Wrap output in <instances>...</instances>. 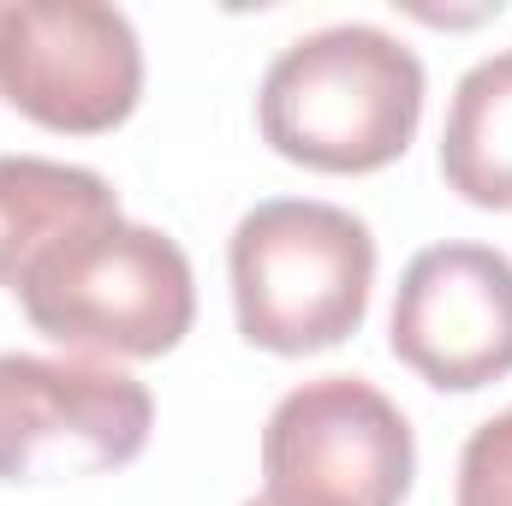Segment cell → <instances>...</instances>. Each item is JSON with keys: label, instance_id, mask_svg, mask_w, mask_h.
Returning a JSON list of instances; mask_svg holds the SVG:
<instances>
[{"label": "cell", "instance_id": "7", "mask_svg": "<svg viewBox=\"0 0 512 506\" xmlns=\"http://www.w3.org/2000/svg\"><path fill=\"white\" fill-rule=\"evenodd\" d=\"M387 346L441 393L512 376V262L495 245H429L405 262Z\"/></svg>", "mask_w": 512, "mask_h": 506}, {"label": "cell", "instance_id": "5", "mask_svg": "<svg viewBox=\"0 0 512 506\" xmlns=\"http://www.w3.org/2000/svg\"><path fill=\"white\" fill-rule=\"evenodd\" d=\"M155 399L120 364L0 352V483L102 477L149 447Z\"/></svg>", "mask_w": 512, "mask_h": 506}, {"label": "cell", "instance_id": "3", "mask_svg": "<svg viewBox=\"0 0 512 506\" xmlns=\"http://www.w3.org/2000/svg\"><path fill=\"white\" fill-rule=\"evenodd\" d=\"M18 304L66 352L161 358L197 322V280L179 239L120 215L54 245L18 280Z\"/></svg>", "mask_w": 512, "mask_h": 506}, {"label": "cell", "instance_id": "8", "mask_svg": "<svg viewBox=\"0 0 512 506\" xmlns=\"http://www.w3.org/2000/svg\"><path fill=\"white\" fill-rule=\"evenodd\" d=\"M120 221V191L90 173L48 155H0V286L18 292V280L84 227Z\"/></svg>", "mask_w": 512, "mask_h": 506}, {"label": "cell", "instance_id": "6", "mask_svg": "<svg viewBox=\"0 0 512 506\" xmlns=\"http://www.w3.org/2000/svg\"><path fill=\"white\" fill-rule=\"evenodd\" d=\"M0 96L48 131H114L143 96V42L102 0H12L0 6Z\"/></svg>", "mask_w": 512, "mask_h": 506}, {"label": "cell", "instance_id": "2", "mask_svg": "<svg viewBox=\"0 0 512 506\" xmlns=\"http://www.w3.org/2000/svg\"><path fill=\"white\" fill-rule=\"evenodd\" d=\"M227 268L239 334L274 358H310L364 328L376 239L340 203L268 197L233 227Z\"/></svg>", "mask_w": 512, "mask_h": 506}, {"label": "cell", "instance_id": "11", "mask_svg": "<svg viewBox=\"0 0 512 506\" xmlns=\"http://www.w3.org/2000/svg\"><path fill=\"white\" fill-rule=\"evenodd\" d=\"M245 506H274V501H268V495H256V501H245Z\"/></svg>", "mask_w": 512, "mask_h": 506}, {"label": "cell", "instance_id": "4", "mask_svg": "<svg viewBox=\"0 0 512 506\" xmlns=\"http://www.w3.org/2000/svg\"><path fill=\"white\" fill-rule=\"evenodd\" d=\"M262 477L274 506H399L417 477V441L376 381L316 376L268 411Z\"/></svg>", "mask_w": 512, "mask_h": 506}, {"label": "cell", "instance_id": "9", "mask_svg": "<svg viewBox=\"0 0 512 506\" xmlns=\"http://www.w3.org/2000/svg\"><path fill=\"white\" fill-rule=\"evenodd\" d=\"M441 179L471 209H512V48L459 78L441 126Z\"/></svg>", "mask_w": 512, "mask_h": 506}, {"label": "cell", "instance_id": "10", "mask_svg": "<svg viewBox=\"0 0 512 506\" xmlns=\"http://www.w3.org/2000/svg\"><path fill=\"white\" fill-rule=\"evenodd\" d=\"M459 506H512V405L471 429L459 453Z\"/></svg>", "mask_w": 512, "mask_h": 506}, {"label": "cell", "instance_id": "1", "mask_svg": "<svg viewBox=\"0 0 512 506\" xmlns=\"http://www.w3.org/2000/svg\"><path fill=\"white\" fill-rule=\"evenodd\" d=\"M423 120V60L376 24H328L274 54L256 90L262 143L310 173H376Z\"/></svg>", "mask_w": 512, "mask_h": 506}]
</instances>
